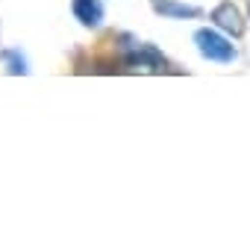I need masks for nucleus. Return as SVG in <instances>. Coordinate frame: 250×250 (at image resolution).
<instances>
[{"mask_svg": "<svg viewBox=\"0 0 250 250\" xmlns=\"http://www.w3.org/2000/svg\"><path fill=\"white\" fill-rule=\"evenodd\" d=\"M194 44H197L200 56L209 59V62H232L235 59V47L215 30H197L194 33Z\"/></svg>", "mask_w": 250, "mask_h": 250, "instance_id": "f257e3e1", "label": "nucleus"}, {"mask_svg": "<svg viewBox=\"0 0 250 250\" xmlns=\"http://www.w3.org/2000/svg\"><path fill=\"white\" fill-rule=\"evenodd\" d=\"M247 9H250V0H247Z\"/></svg>", "mask_w": 250, "mask_h": 250, "instance_id": "0eeeda50", "label": "nucleus"}, {"mask_svg": "<svg viewBox=\"0 0 250 250\" xmlns=\"http://www.w3.org/2000/svg\"><path fill=\"white\" fill-rule=\"evenodd\" d=\"M6 59H9V74H27V65L24 59H18V53H6Z\"/></svg>", "mask_w": 250, "mask_h": 250, "instance_id": "423d86ee", "label": "nucleus"}, {"mask_svg": "<svg viewBox=\"0 0 250 250\" xmlns=\"http://www.w3.org/2000/svg\"><path fill=\"white\" fill-rule=\"evenodd\" d=\"M212 21L218 24V30H224L229 36H241L244 33V18H241V12L229 3V0H224L221 6L212 9Z\"/></svg>", "mask_w": 250, "mask_h": 250, "instance_id": "7ed1b4c3", "label": "nucleus"}, {"mask_svg": "<svg viewBox=\"0 0 250 250\" xmlns=\"http://www.w3.org/2000/svg\"><path fill=\"white\" fill-rule=\"evenodd\" d=\"M127 65L133 68V71H147V74H159L162 68H165V56L156 50V47H150V44H136L127 56Z\"/></svg>", "mask_w": 250, "mask_h": 250, "instance_id": "f03ea898", "label": "nucleus"}, {"mask_svg": "<svg viewBox=\"0 0 250 250\" xmlns=\"http://www.w3.org/2000/svg\"><path fill=\"white\" fill-rule=\"evenodd\" d=\"M71 9H74V18L83 27H100V21H103L100 0H71Z\"/></svg>", "mask_w": 250, "mask_h": 250, "instance_id": "20e7f679", "label": "nucleus"}, {"mask_svg": "<svg viewBox=\"0 0 250 250\" xmlns=\"http://www.w3.org/2000/svg\"><path fill=\"white\" fill-rule=\"evenodd\" d=\"M153 9L165 18H197L200 9L197 6H186V3H174V0H153Z\"/></svg>", "mask_w": 250, "mask_h": 250, "instance_id": "39448f33", "label": "nucleus"}]
</instances>
